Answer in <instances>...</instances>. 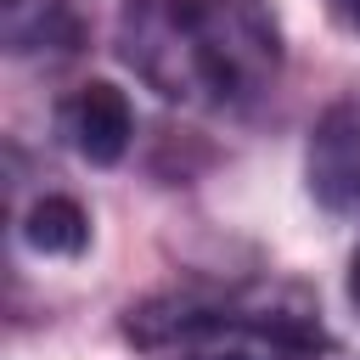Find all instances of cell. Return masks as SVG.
<instances>
[{
    "mask_svg": "<svg viewBox=\"0 0 360 360\" xmlns=\"http://www.w3.org/2000/svg\"><path fill=\"white\" fill-rule=\"evenodd\" d=\"M124 68L174 107L248 112L281 79V22L264 0H124Z\"/></svg>",
    "mask_w": 360,
    "mask_h": 360,
    "instance_id": "6da1fadb",
    "label": "cell"
},
{
    "mask_svg": "<svg viewBox=\"0 0 360 360\" xmlns=\"http://www.w3.org/2000/svg\"><path fill=\"white\" fill-rule=\"evenodd\" d=\"M118 332L146 360H354L304 281H180L135 298Z\"/></svg>",
    "mask_w": 360,
    "mask_h": 360,
    "instance_id": "7a4b0ae2",
    "label": "cell"
},
{
    "mask_svg": "<svg viewBox=\"0 0 360 360\" xmlns=\"http://www.w3.org/2000/svg\"><path fill=\"white\" fill-rule=\"evenodd\" d=\"M304 180L321 208L360 214V96H343L315 118L309 152H304Z\"/></svg>",
    "mask_w": 360,
    "mask_h": 360,
    "instance_id": "3957f363",
    "label": "cell"
},
{
    "mask_svg": "<svg viewBox=\"0 0 360 360\" xmlns=\"http://www.w3.org/2000/svg\"><path fill=\"white\" fill-rule=\"evenodd\" d=\"M56 135H62V146L79 152L84 163L112 169V163L129 152V141H135V107H129V96H124L118 84L90 79V84H79L73 96L56 101Z\"/></svg>",
    "mask_w": 360,
    "mask_h": 360,
    "instance_id": "277c9868",
    "label": "cell"
},
{
    "mask_svg": "<svg viewBox=\"0 0 360 360\" xmlns=\"http://www.w3.org/2000/svg\"><path fill=\"white\" fill-rule=\"evenodd\" d=\"M90 22L79 0H6V51L11 56H73Z\"/></svg>",
    "mask_w": 360,
    "mask_h": 360,
    "instance_id": "5b68a950",
    "label": "cell"
},
{
    "mask_svg": "<svg viewBox=\"0 0 360 360\" xmlns=\"http://www.w3.org/2000/svg\"><path fill=\"white\" fill-rule=\"evenodd\" d=\"M22 242L34 248V253H45V259H79L84 248H90V214L73 202V197H39L28 214H22Z\"/></svg>",
    "mask_w": 360,
    "mask_h": 360,
    "instance_id": "8992f818",
    "label": "cell"
},
{
    "mask_svg": "<svg viewBox=\"0 0 360 360\" xmlns=\"http://www.w3.org/2000/svg\"><path fill=\"white\" fill-rule=\"evenodd\" d=\"M326 11H332L349 34H360V0H326Z\"/></svg>",
    "mask_w": 360,
    "mask_h": 360,
    "instance_id": "52a82bcc",
    "label": "cell"
},
{
    "mask_svg": "<svg viewBox=\"0 0 360 360\" xmlns=\"http://www.w3.org/2000/svg\"><path fill=\"white\" fill-rule=\"evenodd\" d=\"M349 304L360 309V248L349 253Z\"/></svg>",
    "mask_w": 360,
    "mask_h": 360,
    "instance_id": "ba28073f",
    "label": "cell"
}]
</instances>
